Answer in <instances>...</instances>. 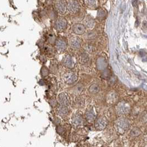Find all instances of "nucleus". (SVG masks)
<instances>
[{"label":"nucleus","instance_id":"nucleus-1","mask_svg":"<svg viewBox=\"0 0 147 147\" xmlns=\"http://www.w3.org/2000/svg\"><path fill=\"white\" fill-rule=\"evenodd\" d=\"M130 127V124L127 119L125 118H121L116 123V128L120 133H124L127 131Z\"/></svg>","mask_w":147,"mask_h":147},{"label":"nucleus","instance_id":"nucleus-2","mask_svg":"<svg viewBox=\"0 0 147 147\" xmlns=\"http://www.w3.org/2000/svg\"><path fill=\"white\" fill-rule=\"evenodd\" d=\"M63 79L65 83L71 85V84H74L77 82L78 75L74 71H67L63 74Z\"/></svg>","mask_w":147,"mask_h":147},{"label":"nucleus","instance_id":"nucleus-3","mask_svg":"<svg viewBox=\"0 0 147 147\" xmlns=\"http://www.w3.org/2000/svg\"><path fill=\"white\" fill-rule=\"evenodd\" d=\"M67 9L71 14H76L80 10V4L77 0H68Z\"/></svg>","mask_w":147,"mask_h":147},{"label":"nucleus","instance_id":"nucleus-4","mask_svg":"<svg viewBox=\"0 0 147 147\" xmlns=\"http://www.w3.org/2000/svg\"><path fill=\"white\" fill-rule=\"evenodd\" d=\"M67 25V21L65 18L60 17L55 22V28L57 32H63Z\"/></svg>","mask_w":147,"mask_h":147},{"label":"nucleus","instance_id":"nucleus-5","mask_svg":"<svg viewBox=\"0 0 147 147\" xmlns=\"http://www.w3.org/2000/svg\"><path fill=\"white\" fill-rule=\"evenodd\" d=\"M69 46L74 50H78L81 47L82 40L78 36L71 37L69 41Z\"/></svg>","mask_w":147,"mask_h":147},{"label":"nucleus","instance_id":"nucleus-6","mask_svg":"<svg viewBox=\"0 0 147 147\" xmlns=\"http://www.w3.org/2000/svg\"><path fill=\"white\" fill-rule=\"evenodd\" d=\"M67 41L65 38H59L57 39L56 42H55V47H56V49L59 52H63L67 49Z\"/></svg>","mask_w":147,"mask_h":147},{"label":"nucleus","instance_id":"nucleus-7","mask_svg":"<svg viewBox=\"0 0 147 147\" xmlns=\"http://www.w3.org/2000/svg\"><path fill=\"white\" fill-rule=\"evenodd\" d=\"M108 125V121L105 117H100L95 121V127L97 130H102L106 127Z\"/></svg>","mask_w":147,"mask_h":147},{"label":"nucleus","instance_id":"nucleus-8","mask_svg":"<svg viewBox=\"0 0 147 147\" xmlns=\"http://www.w3.org/2000/svg\"><path fill=\"white\" fill-rule=\"evenodd\" d=\"M72 32L74 34L81 36L86 33V27L80 23H76L72 26Z\"/></svg>","mask_w":147,"mask_h":147},{"label":"nucleus","instance_id":"nucleus-9","mask_svg":"<svg viewBox=\"0 0 147 147\" xmlns=\"http://www.w3.org/2000/svg\"><path fill=\"white\" fill-rule=\"evenodd\" d=\"M55 8L61 14H64L67 10V3L65 0H57L55 3Z\"/></svg>","mask_w":147,"mask_h":147},{"label":"nucleus","instance_id":"nucleus-10","mask_svg":"<svg viewBox=\"0 0 147 147\" xmlns=\"http://www.w3.org/2000/svg\"><path fill=\"white\" fill-rule=\"evenodd\" d=\"M129 111V108L125 103L121 102L117 106V112L119 115H125Z\"/></svg>","mask_w":147,"mask_h":147},{"label":"nucleus","instance_id":"nucleus-11","mask_svg":"<svg viewBox=\"0 0 147 147\" xmlns=\"http://www.w3.org/2000/svg\"><path fill=\"white\" fill-rule=\"evenodd\" d=\"M57 101L60 106H68L69 104V97L65 93H61L60 94H59L57 97Z\"/></svg>","mask_w":147,"mask_h":147},{"label":"nucleus","instance_id":"nucleus-12","mask_svg":"<svg viewBox=\"0 0 147 147\" xmlns=\"http://www.w3.org/2000/svg\"><path fill=\"white\" fill-rule=\"evenodd\" d=\"M63 63L65 67L69 69H72L74 67V61L72 57L70 55H65V57L63 58Z\"/></svg>","mask_w":147,"mask_h":147},{"label":"nucleus","instance_id":"nucleus-13","mask_svg":"<svg viewBox=\"0 0 147 147\" xmlns=\"http://www.w3.org/2000/svg\"><path fill=\"white\" fill-rule=\"evenodd\" d=\"M84 117L87 121L91 123L95 121L96 118V114H95L94 110L93 108H88L84 113Z\"/></svg>","mask_w":147,"mask_h":147},{"label":"nucleus","instance_id":"nucleus-14","mask_svg":"<svg viewBox=\"0 0 147 147\" xmlns=\"http://www.w3.org/2000/svg\"><path fill=\"white\" fill-rule=\"evenodd\" d=\"M72 123L74 126L76 127H80L82 126L83 125L84 120L83 118H82V115L80 114L76 113L72 117Z\"/></svg>","mask_w":147,"mask_h":147},{"label":"nucleus","instance_id":"nucleus-15","mask_svg":"<svg viewBox=\"0 0 147 147\" xmlns=\"http://www.w3.org/2000/svg\"><path fill=\"white\" fill-rule=\"evenodd\" d=\"M57 115L60 117H64L68 115L69 114V109L67 108V106H59L57 108Z\"/></svg>","mask_w":147,"mask_h":147},{"label":"nucleus","instance_id":"nucleus-16","mask_svg":"<svg viewBox=\"0 0 147 147\" xmlns=\"http://www.w3.org/2000/svg\"><path fill=\"white\" fill-rule=\"evenodd\" d=\"M95 22L93 18L91 16H87L85 19L84 20V25L85 27H87L89 29H92L94 27Z\"/></svg>","mask_w":147,"mask_h":147},{"label":"nucleus","instance_id":"nucleus-17","mask_svg":"<svg viewBox=\"0 0 147 147\" xmlns=\"http://www.w3.org/2000/svg\"><path fill=\"white\" fill-rule=\"evenodd\" d=\"M100 91V87L98 84H92L89 88V92L91 94L95 95L98 93Z\"/></svg>","mask_w":147,"mask_h":147},{"label":"nucleus","instance_id":"nucleus-18","mask_svg":"<svg viewBox=\"0 0 147 147\" xmlns=\"http://www.w3.org/2000/svg\"><path fill=\"white\" fill-rule=\"evenodd\" d=\"M90 58L87 53L84 52L80 55V62L82 64H87L89 62Z\"/></svg>","mask_w":147,"mask_h":147},{"label":"nucleus","instance_id":"nucleus-19","mask_svg":"<svg viewBox=\"0 0 147 147\" xmlns=\"http://www.w3.org/2000/svg\"><path fill=\"white\" fill-rule=\"evenodd\" d=\"M84 2L86 5L90 8H96L97 5V0H84Z\"/></svg>","mask_w":147,"mask_h":147},{"label":"nucleus","instance_id":"nucleus-20","mask_svg":"<svg viewBox=\"0 0 147 147\" xmlns=\"http://www.w3.org/2000/svg\"><path fill=\"white\" fill-rule=\"evenodd\" d=\"M84 89V87L82 84L79 83L77 84L76 86H74L73 88V91L74 93H76V94H80L81 93L82 91Z\"/></svg>","mask_w":147,"mask_h":147},{"label":"nucleus","instance_id":"nucleus-21","mask_svg":"<svg viewBox=\"0 0 147 147\" xmlns=\"http://www.w3.org/2000/svg\"><path fill=\"white\" fill-rule=\"evenodd\" d=\"M97 34L96 33L93 32V31H90V32H88L85 34V36H84V38L87 40H93L96 38Z\"/></svg>","mask_w":147,"mask_h":147},{"label":"nucleus","instance_id":"nucleus-22","mask_svg":"<svg viewBox=\"0 0 147 147\" xmlns=\"http://www.w3.org/2000/svg\"><path fill=\"white\" fill-rule=\"evenodd\" d=\"M75 104L78 108L83 107L84 105V101L83 98H82V97H76V100H75Z\"/></svg>","mask_w":147,"mask_h":147},{"label":"nucleus","instance_id":"nucleus-23","mask_svg":"<svg viewBox=\"0 0 147 147\" xmlns=\"http://www.w3.org/2000/svg\"><path fill=\"white\" fill-rule=\"evenodd\" d=\"M106 12L102 9H100V10H98V12H97V18L100 21L104 19V18L106 17Z\"/></svg>","mask_w":147,"mask_h":147},{"label":"nucleus","instance_id":"nucleus-24","mask_svg":"<svg viewBox=\"0 0 147 147\" xmlns=\"http://www.w3.org/2000/svg\"><path fill=\"white\" fill-rule=\"evenodd\" d=\"M40 74H41L42 77L45 78L49 74V69L47 68L46 66H43L41 68V71H40Z\"/></svg>","mask_w":147,"mask_h":147},{"label":"nucleus","instance_id":"nucleus-25","mask_svg":"<svg viewBox=\"0 0 147 147\" xmlns=\"http://www.w3.org/2000/svg\"><path fill=\"white\" fill-rule=\"evenodd\" d=\"M140 134V130L138 127H134L131 129V132H130V136L131 137H136Z\"/></svg>","mask_w":147,"mask_h":147},{"label":"nucleus","instance_id":"nucleus-26","mask_svg":"<svg viewBox=\"0 0 147 147\" xmlns=\"http://www.w3.org/2000/svg\"><path fill=\"white\" fill-rule=\"evenodd\" d=\"M84 50H85L86 53H92L94 51V48H93V46H91V45H86L84 46Z\"/></svg>","mask_w":147,"mask_h":147},{"label":"nucleus","instance_id":"nucleus-27","mask_svg":"<svg viewBox=\"0 0 147 147\" xmlns=\"http://www.w3.org/2000/svg\"><path fill=\"white\" fill-rule=\"evenodd\" d=\"M49 104H50L51 107L55 108L58 105V101L55 98H51L50 99V100H49Z\"/></svg>","mask_w":147,"mask_h":147},{"label":"nucleus","instance_id":"nucleus-28","mask_svg":"<svg viewBox=\"0 0 147 147\" xmlns=\"http://www.w3.org/2000/svg\"><path fill=\"white\" fill-rule=\"evenodd\" d=\"M56 131L59 134H60V135H63V134L65 133V129H64L63 127H62L61 125H58L56 127Z\"/></svg>","mask_w":147,"mask_h":147},{"label":"nucleus","instance_id":"nucleus-29","mask_svg":"<svg viewBox=\"0 0 147 147\" xmlns=\"http://www.w3.org/2000/svg\"><path fill=\"white\" fill-rule=\"evenodd\" d=\"M140 121L143 123L147 122V113L146 112L142 113V115H140Z\"/></svg>","mask_w":147,"mask_h":147},{"label":"nucleus","instance_id":"nucleus-30","mask_svg":"<svg viewBox=\"0 0 147 147\" xmlns=\"http://www.w3.org/2000/svg\"><path fill=\"white\" fill-rule=\"evenodd\" d=\"M54 123H55V125H56V126L59 125V124H60V123H61L60 119H59V118H55V119Z\"/></svg>","mask_w":147,"mask_h":147},{"label":"nucleus","instance_id":"nucleus-31","mask_svg":"<svg viewBox=\"0 0 147 147\" xmlns=\"http://www.w3.org/2000/svg\"><path fill=\"white\" fill-rule=\"evenodd\" d=\"M146 147H147V146H146Z\"/></svg>","mask_w":147,"mask_h":147}]
</instances>
